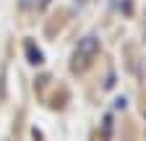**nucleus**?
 I'll return each mask as SVG.
<instances>
[{"label":"nucleus","instance_id":"nucleus-1","mask_svg":"<svg viewBox=\"0 0 146 141\" xmlns=\"http://www.w3.org/2000/svg\"><path fill=\"white\" fill-rule=\"evenodd\" d=\"M97 52H99V37H97V34H86V37L78 42L76 52H73L70 68L73 70H86L91 65V60L97 58Z\"/></svg>","mask_w":146,"mask_h":141},{"label":"nucleus","instance_id":"nucleus-4","mask_svg":"<svg viewBox=\"0 0 146 141\" xmlns=\"http://www.w3.org/2000/svg\"><path fill=\"white\" fill-rule=\"evenodd\" d=\"M115 107H117V110H123V107H125V99H123V97H120V99H115Z\"/></svg>","mask_w":146,"mask_h":141},{"label":"nucleus","instance_id":"nucleus-5","mask_svg":"<svg viewBox=\"0 0 146 141\" xmlns=\"http://www.w3.org/2000/svg\"><path fill=\"white\" fill-rule=\"evenodd\" d=\"M24 5H36V0H21Z\"/></svg>","mask_w":146,"mask_h":141},{"label":"nucleus","instance_id":"nucleus-2","mask_svg":"<svg viewBox=\"0 0 146 141\" xmlns=\"http://www.w3.org/2000/svg\"><path fill=\"white\" fill-rule=\"evenodd\" d=\"M24 50H26V58H29V63H31V65H42V63H44V55H42V50L36 47L31 39H26Z\"/></svg>","mask_w":146,"mask_h":141},{"label":"nucleus","instance_id":"nucleus-3","mask_svg":"<svg viewBox=\"0 0 146 141\" xmlns=\"http://www.w3.org/2000/svg\"><path fill=\"white\" fill-rule=\"evenodd\" d=\"M110 131H112V118H104V138H110Z\"/></svg>","mask_w":146,"mask_h":141}]
</instances>
